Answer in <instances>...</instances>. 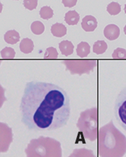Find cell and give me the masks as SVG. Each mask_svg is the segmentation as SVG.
I'll return each mask as SVG.
<instances>
[{
	"mask_svg": "<svg viewBox=\"0 0 126 157\" xmlns=\"http://www.w3.org/2000/svg\"><path fill=\"white\" fill-rule=\"evenodd\" d=\"M113 59H126V50L121 48H118L114 50L112 54Z\"/></svg>",
	"mask_w": 126,
	"mask_h": 157,
	"instance_id": "cell-16",
	"label": "cell"
},
{
	"mask_svg": "<svg viewBox=\"0 0 126 157\" xmlns=\"http://www.w3.org/2000/svg\"><path fill=\"white\" fill-rule=\"evenodd\" d=\"M4 40L7 44L14 45L20 40V35L16 30H10L4 34Z\"/></svg>",
	"mask_w": 126,
	"mask_h": 157,
	"instance_id": "cell-6",
	"label": "cell"
},
{
	"mask_svg": "<svg viewBox=\"0 0 126 157\" xmlns=\"http://www.w3.org/2000/svg\"><path fill=\"white\" fill-rule=\"evenodd\" d=\"M38 4L37 0H24L23 5L27 9L32 11L37 8Z\"/></svg>",
	"mask_w": 126,
	"mask_h": 157,
	"instance_id": "cell-18",
	"label": "cell"
},
{
	"mask_svg": "<svg viewBox=\"0 0 126 157\" xmlns=\"http://www.w3.org/2000/svg\"><path fill=\"white\" fill-rule=\"evenodd\" d=\"M20 109L22 122L30 130L53 131L67 124L69 98L59 86L32 81L25 86Z\"/></svg>",
	"mask_w": 126,
	"mask_h": 157,
	"instance_id": "cell-1",
	"label": "cell"
},
{
	"mask_svg": "<svg viewBox=\"0 0 126 157\" xmlns=\"http://www.w3.org/2000/svg\"><path fill=\"white\" fill-rule=\"evenodd\" d=\"M124 11H125V14H126V4L125 5V8H124Z\"/></svg>",
	"mask_w": 126,
	"mask_h": 157,
	"instance_id": "cell-21",
	"label": "cell"
},
{
	"mask_svg": "<svg viewBox=\"0 0 126 157\" xmlns=\"http://www.w3.org/2000/svg\"><path fill=\"white\" fill-rule=\"evenodd\" d=\"M107 44L104 40H97L93 45V52L97 55L103 54L107 49Z\"/></svg>",
	"mask_w": 126,
	"mask_h": 157,
	"instance_id": "cell-11",
	"label": "cell"
},
{
	"mask_svg": "<svg viewBox=\"0 0 126 157\" xmlns=\"http://www.w3.org/2000/svg\"><path fill=\"white\" fill-rule=\"evenodd\" d=\"M53 16V11L49 6H45L40 10V16L44 20H49Z\"/></svg>",
	"mask_w": 126,
	"mask_h": 157,
	"instance_id": "cell-14",
	"label": "cell"
},
{
	"mask_svg": "<svg viewBox=\"0 0 126 157\" xmlns=\"http://www.w3.org/2000/svg\"><path fill=\"white\" fill-rule=\"evenodd\" d=\"M20 49L21 51L25 54H28L32 52L34 49L33 41L30 39H24L20 44Z\"/></svg>",
	"mask_w": 126,
	"mask_h": 157,
	"instance_id": "cell-10",
	"label": "cell"
},
{
	"mask_svg": "<svg viewBox=\"0 0 126 157\" xmlns=\"http://www.w3.org/2000/svg\"><path fill=\"white\" fill-rule=\"evenodd\" d=\"M59 48L63 55L69 56L74 52V45L69 40H63L60 43Z\"/></svg>",
	"mask_w": 126,
	"mask_h": 157,
	"instance_id": "cell-5",
	"label": "cell"
},
{
	"mask_svg": "<svg viewBox=\"0 0 126 157\" xmlns=\"http://www.w3.org/2000/svg\"><path fill=\"white\" fill-rule=\"evenodd\" d=\"M1 55L2 58H4V59H14L16 52L11 48L6 47L2 50Z\"/></svg>",
	"mask_w": 126,
	"mask_h": 157,
	"instance_id": "cell-15",
	"label": "cell"
},
{
	"mask_svg": "<svg viewBox=\"0 0 126 157\" xmlns=\"http://www.w3.org/2000/svg\"><path fill=\"white\" fill-rule=\"evenodd\" d=\"M104 36L109 40L117 39L120 35V29L117 25L111 24L107 25L104 30Z\"/></svg>",
	"mask_w": 126,
	"mask_h": 157,
	"instance_id": "cell-3",
	"label": "cell"
},
{
	"mask_svg": "<svg viewBox=\"0 0 126 157\" xmlns=\"http://www.w3.org/2000/svg\"><path fill=\"white\" fill-rule=\"evenodd\" d=\"M51 33L54 36L62 37L67 34V28L63 24L55 23L51 27Z\"/></svg>",
	"mask_w": 126,
	"mask_h": 157,
	"instance_id": "cell-8",
	"label": "cell"
},
{
	"mask_svg": "<svg viewBox=\"0 0 126 157\" xmlns=\"http://www.w3.org/2000/svg\"><path fill=\"white\" fill-rule=\"evenodd\" d=\"M80 16L76 11H69L65 14V20L69 25H76L79 21Z\"/></svg>",
	"mask_w": 126,
	"mask_h": 157,
	"instance_id": "cell-7",
	"label": "cell"
},
{
	"mask_svg": "<svg viewBox=\"0 0 126 157\" xmlns=\"http://www.w3.org/2000/svg\"><path fill=\"white\" fill-rule=\"evenodd\" d=\"M124 33H125V34L126 35V25H125V27H124Z\"/></svg>",
	"mask_w": 126,
	"mask_h": 157,
	"instance_id": "cell-20",
	"label": "cell"
},
{
	"mask_svg": "<svg viewBox=\"0 0 126 157\" xmlns=\"http://www.w3.org/2000/svg\"><path fill=\"white\" fill-rule=\"evenodd\" d=\"M17 1H18V0H17Z\"/></svg>",
	"mask_w": 126,
	"mask_h": 157,
	"instance_id": "cell-22",
	"label": "cell"
},
{
	"mask_svg": "<svg viewBox=\"0 0 126 157\" xmlns=\"http://www.w3.org/2000/svg\"><path fill=\"white\" fill-rule=\"evenodd\" d=\"M82 28L85 32H93L97 27V21L95 17L92 16H86L82 20Z\"/></svg>",
	"mask_w": 126,
	"mask_h": 157,
	"instance_id": "cell-4",
	"label": "cell"
},
{
	"mask_svg": "<svg viewBox=\"0 0 126 157\" xmlns=\"http://www.w3.org/2000/svg\"><path fill=\"white\" fill-rule=\"evenodd\" d=\"M44 25L40 21H35L31 25L32 32L36 35L41 34L44 32Z\"/></svg>",
	"mask_w": 126,
	"mask_h": 157,
	"instance_id": "cell-13",
	"label": "cell"
},
{
	"mask_svg": "<svg viewBox=\"0 0 126 157\" xmlns=\"http://www.w3.org/2000/svg\"><path fill=\"white\" fill-rule=\"evenodd\" d=\"M90 52V45L86 42H81L80 44L77 45V53L78 56L80 57H87Z\"/></svg>",
	"mask_w": 126,
	"mask_h": 157,
	"instance_id": "cell-9",
	"label": "cell"
},
{
	"mask_svg": "<svg viewBox=\"0 0 126 157\" xmlns=\"http://www.w3.org/2000/svg\"><path fill=\"white\" fill-rule=\"evenodd\" d=\"M107 11L112 16H116L118 15L121 11L120 5L117 2H112L107 6Z\"/></svg>",
	"mask_w": 126,
	"mask_h": 157,
	"instance_id": "cell-12",
	"label": "cell"
},
{
	"mask_svg": "<svg viewBox=\"0 0 126 157\" xmlns=\"http://www.w3.org/2000/svg\"><path fill=\"white\" fill-rule=\"evenodd\" d=\"M77 3V0H62V4H64V6L65 7H69V8L74 6Z\"/></svg>",
	"mask_w": 126,
	"mask_h": 157,
	"instance_id": "cell-19",
	"label": "cell"
},
{
	"mask_svg": "<svg viewBox=\"0 0 126 157\" xmlns=\"http://www.w3.org/2000/svg\"><path fill=\"white\" fill-rule=\"evenodd\" d=\"M114 113L118 122L126 131V86L118 94L116 100Z\"/></svg>",
	"mask_w": 126,
	"mask_h": 157,
	"instance_id": "cell-2",
	"label": "cell"
},
{
	"mask_svg": "<svg viewBox=\"0 0 126 157\" xmlns=\"http://www.w3.org/2000/svg\"><path fill=\"white\" fill-rule=\"evenodd\" d=\"M57 56H58V53H57L56 49L54 48H49L45 53L44 57L46 59H55Z\"/></svg>",
	"mask_w": 126,
	"mask_h": 157,
	"instance_id": "cell-17",
	"label": "cell"
}]
</instances>
